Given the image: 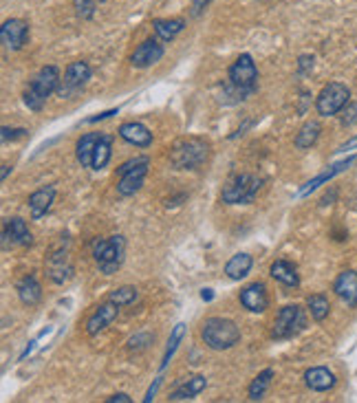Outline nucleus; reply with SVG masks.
<instances>
[{
	"label": "nucleus",
	"instance_id": "45",
	"mask_svg": "<svg viewBox=\"0 0 357 403\" xmlns=\"http://www.w3.org/2000/svg\"><path fill=\"white\" fill-rule=\"evenodd\" d=\"M181 200H186V194H178V196H174V198H168L166 205H168V207H176V205H181Z\"/></svg>",
	"mask_w": 357,
	"mask_h": 403
},
{
	"label": "nucleus",
	"instance_id": "48",
	"mask_svg": "<svg viewBox=\"0 0 357 403\" xmlns=\"http://www.w3.org/2000/svg\"><path fill=\"white\" fill-rule=\"evenodd\" d=\"M9 170H11V168H9V166H7V163H5V166H3V170H0V179H3V181H5V179L9 176Z\"/></svg>",
	"mask_w": 357,
	"mask_h": 403
},
{
	"label": "nucleus",
	"instance_id": "20",
	"mask_svg": "<svg viewBox=\"0 0 357 403\" xmlns=\"http://www.w3.org/2000/svg\"><path fill=\"white\" fill-rule=\"evenodd\" d=\"M305 383L307 388L315 390V392H327L331 388H335L337 377L327 368V366H313L305 373Z\"/></svg>",
	"mask_w": 357,
	"mask_h": 403
},
{
	"label": "nucleus",
	"instance_id": "10",
	"mask_svg": "<svg viewBox=\"0 0 357 403\" xmlns=\"http://www.w3.org/2000/svg\"><path fill=\"white\" fill-rule=\"evenodd\" d=\"M88 80H91V66H88L86 62H82V60L71 62V64L66 66L64 80L60 82L58 95L64 97V100L75 97L80 90L88 84Z\"/></svg>",
	"mask_w": 357,
	"mask_h": 403
},
{
	"label": "nucleus",
	"instance_id": "18",
	"mask_svg": "<svg viewBox=\"0 0 357 403\" xmlns=\"http://www.w3.org/2000/svg\"><path fill=\"white\" fill-rule=\"evenodd\" d=\"M119 137L135 145V148H148V145H152V133L148 131V128L144 124L139 121H126L119 126Z\"/></svg>",
	"mask_w": 357,
	"mask_h": 403
},
{
	"label": "nucleus",
	"instance_id": "9",
	"mask_svg": "<svg viewBox=\"0 0 357 403\" xmlns=\"http://www.w3.org/2000/svg\"><path fill=\"white\" fill-rule=\"evenodd\" d=\"M307 320L302 308L298 304H287L278 311L274 328H272V337L274 339H289L294 335H298L302 328H305Z\"/></svg>",
	"mask_w": 357,
	"mask_h": 403
},
{
	"label": "nucleus",
	"instance_id": "42",
	"mask_svg": "<svg viewBox=\"0 0 357 403\" xmlns=\"http://www.w3.org/2000/svg\"><path fill=\"white\" fill-rule=\"evenodd\" d=\"M159 386H162V377H157V379H155V383H152V386L148 388V392H146V397H144V401H146V403H150V401L155 399V395H157Z\"/></svg>",
	"mask_w": 357,
	"mask_h": 403
},
{
	"label": "nucleus",
	"instance_id": "47",
	"mask_svg": "<svg viewBox=\"0 0 357 403\" xmlns=\"http://www.w3.org/2000/svg\"><path fill=\"white\" fill-rule=\"evenodd\" d=\"M335 196H337V192L331 190V194H327V196L322 198V205H331V200H335Z\"/></svg>",
	"mask_w": 357,
	"mask_h": 403
},
{
	"label": "nucleus",
	"instance_id": "5",
	"mask_svg": "<svg viewBox=\"0 0 357 403\" xmlns=\"http://www.w3.org/2000/svg\"><path fill=\"white\" fill-rule=\"evenodd\" d=\"M260 188H262V179L258 174L241 172L231 176L223 186L221 200L227 205H249L256 200Z\"/></svg>",
	"mask_w": 357,
	"mask_h": 403
},
{
	"label": "nucleus",
	"instance_id": "8",
	"mask_svg": "<svg viewBox=\"0 0 357 403\" xmlns=\"http://www.w3.org/2000/svg\"><path fill=\"white\" fill-rule=\"evenodd\" d=\"M351 102V88L342 82H329L315 97V111L320 117H333L342 113V108Z\"/></svg>",
	"mask_w": 357,
	"mask_h": 403
},
{
	"label": "nucleus",
	"instance_id": "31",
	"mask_svg": "<svg viewBox=\"0 0 357 403\" xmlns=\"http://www.w3.org/2000/svg\"><path fill=\"white\" fill-rule=\"evenodd\" d=\"M307 306H309V313L315 322H322L329 318V311H331V304L325 296H320V293H315V296H311L307 300Z\"/></svg>",
	"mask_w": 357,
	"mask_h": 403
},
{
	"label": "nucleus",
	"instance_id": "32",
	"mask_svg": "<svg viewBox=\"0 0 357 403\" xmlns=\"http://www.w3.org/2000/svg\"><path fill=\"white\" fill-rule=\"evenodd\" d=\"M186 335V324H176L172 328V333H170V339H168V346H166V353H164V359H162V371L168 368V363L172 359V355L176 353V348H178V342L183 339Z\"/></svg>",
	"mask_w": 357,
	"mask_h": 403
},
{
	"label": "nucleus",
	"instance_id": "28",
	"mask_svg": "<svg viewBox=\"0 0 357 403\" xmlns=\"http://www.w3.org/2000/svg\"><path fill=\"white\" fill-rule=\"evenodd\" d=\"M320 133H322V126H320V121L311 119L307 124H302V128L298 131L296 135V148L298 150H309L311 145H315V141L320 139Z\"/></svg>",
	"mask_w": 357,
	"mask_h": 403
},
{
	"label": "nucleus",
	"instance_id": "41",
	"mask_svg": "<svg viewBox=\"0 0 357 403\" xmlns=\"http://www.w3.org/2000/svg\"><path fill=\"white\" fill-rule=\"evenodd\" d=\"M119 113V108H111V111H106V113H99V115H95V117H88L86 119V124H97V121H104V119H109V117H113V115H117Z\"/></svg>",
	"mask_w": 357,
	"mask_h": 403
},
{
	"label": "nucleus",
	"instance_id": "46",
	"mask_svg": "<svg viewBox=\"0 0 357 403\" xmlns=\"http://www.w3.org/2000/svg\"><path fill=\"white\" fill-rule=\"evenodd\" d=\"M201 298H203L205 302H212V300H214V291H212V289H203V291H201Z\"/></svg>",
	"mask_w": 357,
	"mask_h": 403
},
{
	"label": "nucleus",
	"instance_id": "25",
	"mask_svg": "<svg viewBox=\"0 0 357 403\" xmlns=\"http://www.w3.org/2000/svg\"><path fill=\"white\" fill-rule=\"evenodd\" d=\"M207 386V379L203 375H194L188 377L183 383H178L176 390L170 395V401H186V399H194L196 395H201Z\"/></svg>",
	"mask_w": 357,
	"mask_h": 403
},
{
	"label": "nucleus",
	"instance_id": "24",
	"mask_svg": "<svg viewBox=\"0 0 357 403\" xmlns=\"http://www.w3.org/2000/svg\"><path fill=\"white\" fill-rule=\"evenodd\" d=\"M252 265H254V258L249 253H245V251L234 253L225 265V276L234 282L243 280V278H247V273L252 271Z\"/></svg>",
	"mask_w": 357,
	"mask_h": 403
},
{
	"label": "nucleus",
	"instance_id": "44",
	"mask_svg": "<svg viewBox=\"0 0 357 403\" xmlns=\"http://www.w3.org/2000/svg\"><path fill=\"white\" fill-rule=\"evenodd\" d=\"M106 403H133V399H131L126 392H117V395H113V397L106 399Z\"/></svg>",
	"mask_w": 357,
	"mask_h": 403
},
{
	"label": "nucleus",
	"instance_id": "13",
	"mask_svg": "<svg viewBox=\"0 0 357 403\" xmlns=\"http://www.w3.org/2000/svg\"><path fill=\"white\" fill-rule=\"evenodd\" d=\"M117 315H119V304H115L111 300L104 302L102 306H97L95 313L88 318V322H86V335H91V337L99 335L104 328H109L117 320Z\"/></svg>",
	"mask_w": 357,
	"mask_h": 403
},
{
	"label": "nucleus",
	"instance_id": "36",
	"mask_svg": "<svg viewBox=\"0 0 357 403\" xmlns=\"http://www.w3.org/2000/svg\"><path fill=\"white\" fill-rule=\"evenodd\" d=\"M340 119H342V126H344V128H351V126L357 124V102H349V104L342 108Z\"/></svg>",
	"mask_w": 357,
	"mask_h": 403
},
{
	"label": "nucleus",
	"instance_id": "15",
	"mask_svg": "<svg viewBox=\"0 0 357 403\" xmlns=\"http://www.w3.org/2000/svg\"><path fill=\"white\" fill-rule=\"evenodd\" d=\"M148 166H150V159H146L144 163H139L137 168L128 170L119 174V181H117V194L119 196H133L135 192L141 190L146 181V174H148Z\"/></svg>",
	"mask_w": 357,
	"mask_h": 403
},
{
	"label": "nucleus",
	"instance_id": "17",
	"mask_svg": "<svg viewBox=\"0 0 357 403\" xmlns=\"http://www.w3.org/2000/svg\"><path fill=\"white\" fill-rule=\"evenodd\" d=\"M355 155H351V157H346L344 161H337V163H333V166L331 168H327L325 172H320L315 179H311L309 183H305V188H302L300 192H298V196L300 198H305V196H309L311 192H315L320 186H322V183H327V181H331L333 176H337V174H342L344 170H349L351 166H353V163H355Z\"/></svg>",
	"mask_w": 357,
	"mask_h": 403
},
{
	"label": "nucleus",
	"instance_id": "43",
	"mask_svg": "<svg viewBox=\"0 0 357 403\" xmlns=\"http://www.w3.org/2000/svg\"><path fill=\"white\" fill-rule=\"evenodd\" d=\"M355 148H357V137H353V139H349L346 143H342L335 152H337V155H344V152H351V150H355Z\"/></svg>",
	"mask_w": 357,
	"mask_h": 403
},
{
	"label": "nucleus",
	"instance_id": "40",
	"mask_svg": "<svg viewBox=\"0 0 357 403\" xmlns=\"http://www.w3.org/2000/svg\"><path fill=\"white\" fill-rule=\"evenodd\" d=\"M210 3H212V0H192V16L199 18V16L207 9Z\"/></svg>",
	"mask_w": 357,
	"mask_h": 403
},
{
	"label": "nucleus",
	"instance_id": "38",
	"mask_svg": "<svg viewBox=\"0 0 357 403\" xmlns=\"http://www.w3.org/2000/svg\"><path fill=\"white\" fill-rule=\"evenodd\" d=\"M148 157H135V159H128V161H123L121 166L117 168V174H123V172H128V170H133V168H137L139 163H144Z\"/></svg>",
	"mask_w": 357,
	"mask_h": 403
},
{
	"label": "nucleus",
	"instance_id": "3",
	"mask_svg": "<svg viewBox=\"0 0 357 403\" xmlns=\"http://www.w3.org/2000/svg\"><path fill=\"white\" fill-rule=\"evenodd\" d=\"M60 82H62V78H60L58 66H42L33 76V80L29 82L27 90L23 93L25 106L29 108V111H33V113L42 111V106L47 104V100L53 93H58Z\"/></svg>",
	"mask_w": 357,
	"mask_h": 403
},
{
	"label": "nucleus",
	"instance_id": "11",
	"mask_svg": "<svg viewBox=\"0 0 357 403\" xmlns=\"http://www.w3.org/2000/svg\"><path fill=\"white\" fill-rule=\"evenodd\" d=\"M33 243V236L29 231L27 221H23L20 216L7 218L3 225V249L9 247H29Z\"/></svg>",
	"mask_w": 357,
	"mask_h": 403
},
{
	"label": "nucleus",
	"instance_id": "37",
	"mask_svg": "<svg viewBox=\"0 0 357 403\" xmlns=\"http://www.w3.org/2000/svg\"><path fill=\"white\" fill-rule=\"evenodd\" d=\"M0 133H3V141L7 143L9 139L11 141H16V139H23V137H27V128H9V126H3V131H0Z\"/></svg>",
	"mask_w": 357,
	"mask_h": 403
},
{
	"label": "nucleus",
	"instance_id": "35",
	"mask_svg": "<svg viewBox=\"0 0 357 403\" xmlns=\"http://www.w3.org/2000/svg\"><path fill=\"white\" fill-rule=\"evenodd\" d=\"M152 342H155V333L141 331V333H137V335H133L128 339V348H131V351H144V348H148V344H152Z\"/></svg>",
	"mask_w": 357,
	"mask_h": 403
},
{
	"label": "nucleus",
	"instance_id": "19",
	"mask_svg": "<svg viewBox=\"0 0 357 403\" xmlns=\"http://www.w3.org/2000/svg\"><path fill=\"white\" fill-rule=\"evenodd\" d=\"M241 304L252 311V313H262L270 306V298H267V289L262 282H254L241 291Z\"/></svg>",
	"mask_w": 357,
	"mask_h": 403
},
{
	"label": "nucleus",
	"instance_id": "34",
	"mask_svg": "<svg viewBox=\"0 0 357 403\" xmlns=\"http://www.w3.org/2000/svg\"><path fill=\"white\" fill-rule=\"evenodd\" d=\"M73 7L82 20H91L97 7V0H73Z\"/></svg>",
	"mask_w": 357,
	"mask_h": 403
},
{
	"label": "nucleus",
	"instance_id": "26",
	"mask_svg": "<svg viewBox=\"0 0 357 403\" xmlns=\"http://www.w3.org/2000/svg\"><path fill=\"white\" fill-rule=\"evenodd\" d=\"M99 135L102 133H86L78 139L75 157L82 168H93V152H95V143H97Z\"/></svg>",
	"mask_w": 357,
	"mask_h": 403
},
{
	"label": "nucleus",
	"instance_id": "12",
	"mask_svg": "<svg viewBox=\"0 0 357 403\" xmlns=\"http://www.w3.org/2000/svg\"><path fill=\"white\" fill-rule=\"evenodd\" d=\"M0 40H3L5 49L20 51L29 40V25L20 20V18H11V20H7L3 29H0Z\"/></svg>",
	"mask_w": 357,
	"mask_h": 403
},
{
	"label": "nucleus",
	"instance_id": "2",
	"mask_svg": "<svg viewBox=\"0 0 357 403\" xmlns=\"http://www.w3.org/2000/svg\"><path fill=\"white\" fill-rule=\"evenodd\" d=\"M174 170H199L210 159V143L201 137L176 139L168 155Z\"/></svg>",
	"mask_w": 357,
	"mask_h": 403
},
{
	"label": "nucleus",
	"instance_id": "22",
	"mask_svg": "<svg viewBox=\"0 0 357 403\" xmlns=\"http://www.w3.org/2000/svg\"><path fill=\"white\" fill-rule=\"evenodd\" d=\"M152 29L162 42H172L186 29V20L183 18H159V20H152Z\"/></svg>",
	"mask_w": 357,
	"mask_h": 403
},
{
	"label": "nucleus",
	"instance_id": "4",
	"mask_svg": "<svg viewBox=\"0 0 357 403\" xmlns=\"http://www.w3.org/2000/svg\"><path fill=\"white\" fill-rule=\"evenodd\" d=\"M201 339L212 351H229L241 342V328L227 318H207L201 324Z\"/></svg>",
	"mask_w": 357,
	"mask_h": 403
},
{
	"label": "nucleus",
	"instance_id": "16",
	"mask_svg": "<svg viewBox=\"0 0 357 403\" xmlns=\"http://www.w3.org/2000/svg\"><path fill=\"white\" fill-rule=\"evenodd\" d=\"M333 291L342 302H346V306H357V271H342L333 282Z\"/></svg>",
	"mask_w": 357,
	"mask_h": 403
},
{
	"label": "nucleus",
	"instance_id": "7",
	"mask_svg": "<svg viewBox=\"0 0 357 403\" xmlns=\"http://www.w3.org/2000/svg\"><path fill=\"white\" fill-rule=\"evenodd\" d=\"M66 236L60 238V243L51 249V253L47 255L44 263V271L51 282L56 284H64L73 278V263H71V251H68V241H64Z\"/></svg>",
	"mask_w": 357,
	"mask_h": 403
},
{
	"label": "nucleus",
	"instance_id": "1",
	"mask_svg": "<svg viewBox=\"0 0 357 403\" xmlns=\"http://www.w3.org/2000/svg\"><path fill=\"white\" fill-rule=\"evenodd\" d=\"M258 90V68L254 58L249 53H243L234 62H231L227 71V84L223 86L221 97L225 104H238L245 102L249 95H254Z\"/></svg>",
	"mask_w": 357,
	"mask_h": 403
},
{
	"label": "nucleus",
	"instance_id": "14",
	"mask_svg": "<svg viewBox=\"0 0 357 403\" xmlns=\"http://www.w3.org/2000/svg\"><path fill=\"white\" fill-rule=\"evenodd\" d=\"M162 58H164V44L159 40L148 38L135 49V53L131 56V64L135 68H148V66L157 64Z\"/></svg>",
	"mask_w": 357,
	"mask_h": 403
},
{
	"label": "nucleus",
	"instance_id": "6",
	"mask_svg": "<svg viewBox=\"0 0 357 403\" xmlns=\"http://www.w3.org/2000/svg\"><path fill=\"white\" fill-rule=\"evenodd\" d=\"M93 258L104 276H113L119 271L123 263V253H126V241L123 236H111V238H95L91 243Z\"/></svg>",
	"mask_w": 357,
	"mask_h": 403
},
{
	"label": "nucleus",
	"instance_id": "27",
	"mask_svg": "<svg viewBox=\"0 0 357 403\" xmlns=\"http://www.w3.org/2000/svg\"><path fill=\"white\" fill-rule=\"evenodd\" d=\"M270 276L274 280H278L280 284H284V287H298L300 284L298 269L289 260H276V263H272Z\"/></svg>",
	"mask_w": 357,
	"mask_h": 403
},
{
	"label": "nucleus",
	"instance_id": "33",
	"mask_svg": "<svg viewBox=\"0 0 357 403\" xmlns=\"http://www.w3.org/2000/svg\"><path fill=\"white\" fill-rule=\"evenodd\" d=\"M137 296H139L137 289L131 287V284H126V287H119V289L111 291L109 300L115 302V304H119V306H128V304H133V302L137 300Z\"/></svg>",
	"mask_w": 357,
	"mask_h": 403
},
{
	"label": "nucleus",
	"instance_id": "29",
	"mask_svg": "<svg viewBox=\"0 0 357 403\" xmlns=\"http://www.w3.org/2000/svg\"><path fill=\"white\" fill-rule=\"evenodd\" d=\"M113 157V137L102 133L97 143H95V152H93V168L91 170H104L109 166V161Z\"/></svg>",
	"mask_w": 357,
	"mask_h": 403
},
{
	"label": "nucleus",
	"instance_id": "39",
	"mask_svg": "<svg viewBox=\"0 0 357 403\" xmlns=\"http://www.w3.org/2000/svg\"><path fill=\"white\" fill-rule=\"evenodd\" d=\"M313 56H300V60H298V73L302 76V73H307V71H311L313 68Z\"/></svg>",
	"mask_w": 357,
	"mask_h": 403
},
{
	"label": "nucleus",
	"instance_id": "23",
	"mask_svg": "<svg viewBox=\"0 0 357 403\" xmlns=\"http://www.w3.org/2000/svg\"><path fill=\"white\" fill-rule=\"evenodd\" d=\"M16 291H18V298H20V302L25 306H35L42 300V287L35 276H25L20 282L16 284Z\"/></svg>",
	"mask_w": 357,
	"mask_h": 403
},
{
	"label": "nucleus",
	"instance_id": "30",
	"mask_svg": "<svg viewBox=\"0 0 357 403\" xmlns=\"http://www.w3.org/2000/svg\"><path fill=\"white\" fill-rule=\"evenodd\" d=\"M272 379H274V371L272 368H265L262 373L256 375V379L249 383V399L252 401H260L267 392V388L272 386Z\"/></svg>",
	"mask_w": 357,
	"mask_h": 403
},
{
	"label": "nucleus",
	"instance_id": "21",
	"mask_svg": "<svg viewBox=\"0 0 357 403\" xmlns=\"http://www.w3.org/2000/svg\"><path fill=\"white\" fill-rule=\"evenodd\" d=\"M53 200H56V188L53 186H44L29 196V212L33 221H38V218H42L51 210Z\"/></svg>",
	"mask_w": 357,
	"mask_h": 403
}]
</instances>
